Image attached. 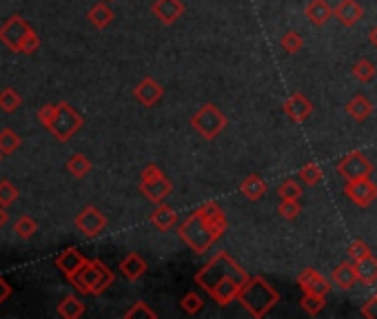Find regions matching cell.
I'll list each match as a JSON object with an SVG mask.
<instances>
[{
    "instance_id": "29",
    "label": "cell",
    "mask_w": 377,
    "mask_h": 319,
    "mask_svg": "<svg viewBox=\"0 0 377 319\" xmlns=\"http://www.w3.org/2000/svg\"><path fill=\"white\" fill-rule=\"evenodd\" d=\"M300 306H302V311L306 315H319L324 311V306H326V298H322V295H313V293H304L302 295V300H300Z\"/></svg>"
},
{
    "instance_id": "32",
    "label": "cell",
    "mask_w": 377,
    "mask_h": 319,
    "mask_svg": "<svg viewBox=\"0 0 377 319\" xmlns=\"http://www.w3.org/2000/svg\"><path fill=\"white\" fill-rule=\"evenodd\" d=\"M20 144H22L20 135L16 131H11V129L0 131V153H3V155H11L14 151H18Z\"/></svg>"
},
{
    "instance_id": "8",
    "label": "cell",
    "mask_w": 377,
    "mask_h": 319,
    "mask_svg": "<svg viewBox=\"0 0 377 319\" xmlns=\"http://www.w3.org/2000/svg\"><path fill=\"white\" fill-rule=\"evenodd\" d=\"M138 189L149 202L162 204L171 196L174 184H171V180L156 164H149V166H144V171L140 173V187Z\"/></svg>"
},
{
    "instance_id": "44",
    "label": "cell",
    "mask_w": 377,
    "mask_h": 319,
    "mask_svg": "<svg viewBox=\"0 0 377 319\" xmlns=\"http://www.w3.org/2000/svg\"><path fill=\"white\" fill-rule=\"evenodd\" d=\"M9 220V215H7V209L5 207H0V226H5Z\"/></svg>"
},
{
    "instance_id": "5",
    "label": "cell",
    "mask_w": 377,
    "mask_h": 319,
    "mask_svg": "<svg viewBox=\"0 0 377 319\" xmlns=\"http://www.w3.org/2000/svg\"><path fill=\"white\" fill-rule=\"evenodd\" d=\"M116 275L111 273V268H107L105 261L100 259H89L87 264L80 268L78 275H74L69 282L74 284V288L83 295H102L105 293Z\"/></svg>"
},
{
    "instance_id": "1",
    "label": "cell",
    "mask_w": 377,
    "mask_h": 319,
    "mask_svg": "<svg viewBox=\"0 0 377 319\" xmlns=\"http://www.w3.org/2000/svg\"><path fill=\"white\" fill-rule=\"evenodd\" d=\"M193 279L218 306H228L237 300L240 291L251 279V275L226 250H218L211 259L204 261Z\"/></svg>"
},
{
    "instance_id": "39",
    "label": "cell",
    "mask_w": 377,
    "mask_h": 319,
    "mask_svg": "<svg viewBox=\"0 0 377 319\" xmlns=\"http://www.w3.org/2000/svg\"><path fill=\"white\" fill-rule=\"evenodd\" d=\"M124 317L127 319H138V317H149V319H156L158 315L149 309V306H146L144 302H135L131 309L124 313Z\"/></svg>"
},
{
    "instance_id": "24",
    "label": "cell",
    "mask_w": 377,
    "mask_h": 319,
    "mask_svg": "<svg viewBox=\"0 0 377 319\" xmlns=\"http://www.w3.org/2000/svg\"><path fill=\"white\" fill-rule=\"evenodd\" d=\"M87 20H89L96 29H107L111 22H113V11H111V7L105 5V3H96L94 7L87 11Z\"/></svg>"
},
{
    "instance_id": "43",
    "label": "cell",
    "mask_w": 377,
    "mask_h": 319,
    "mask_svg": "<svg viewBox=\"0 0 377 319\" xmlns=\"http://www.w3.org/2000/svg\"><path fill=\"white\" fill-rule=\"evenodd\" d=\"M369 42L373 44V47L377 49V25L369 29Z\"/></svg>"
},
{
    "instance_id": "25",
    "label": "cell",
    "mask_w": 377,
    "mask_h": 319,
    "mask_svg": "<svg viewBox=\"0 0 377 319\" xmlns=\"http://www.w3.org/2000/svg\"><path fill=\"white\" fill-rule=\"evenodd\" d=\"M353 264H355L360 282H364V284H375L377 282V257L373 253L367 255V257H362V259H355Z\"/></svg>"
},
{
    "instance_id": "19",
    "label": "cell",
    "mask_w": 377,
    "mask_h": 319,
    "mask_svg": "<svg viewBox=\"0 0 377 319\" xmlns=\"http://www.w3.org/2000/svg\"><path fill=\"white\" fill-rule=\"evenodd\" d=\"M335 18L340 20V25L355 27L364 18V7L358 3V0H342V3L335 7Z\"/></svg>"
},
{
    "instance_id": "41",
    "label": "cell",
    "mask_w": 377,
    "mask_h": 319,
    "mask_svg": "<svg viewBox=\"0 0 377 319\" xmlns=\"http://www.w3.org/2000/svg\"><path fill=\"white\" fill-rule=\"evenodd\" d=\"M53 113H56V105H44V107L38 109V120H40L42 127H49Z\"/></svg>"
},
{
    "instance_id": "3",
    "label": "cell",
    "mask_w": 377,
    "mask_h": 319,
    "mask_svg": "<svg viewBox=\"0 0 377 319\" xmlns=\"http://www.w3.org/2000/svg\"><path fill=\"white\" fill-rule=\"evenodd\" d=\"M237 302L244 306V311L251 317L262 319V317H267L273 311V306L280 302V293L262 275H255L242 286V291L237 295Z\"/></svg>"
},
{
    "instance_id": "23",
    "label": "cell",
    "mask_w": 377,
    "mask_h": 319,
    "mask_svg": "<svg viewBox=\"0 0 377 319\" xmlns=\"http://www.w3.org/2000/svg\"><path fill=\"white\" fill-rule=\"evenodd\" d=\"M146 268H149V264H146V261L138 253H129L127 257H122V261H120V273L129 282L140 279L146 273Z\"/></svg>"
},
{
    "instance_id": "47",
    "label": "cell",
    "mask_w": 377,
    "mask_h": 319,
    "mask_svg": "<svg viewBox=\"0 0 377 319\" xmlns=\"http://www.w3.org/2000/svg\"><path fill=\"white\" fill-rule=\"evenodd\" d=\"M375 300H377V295H375Z\"/></svg>"
},
{
    "instance_id": "15",
    "label": "cell",
    "mask_w": 377,
    "mask_h": 319,
    "mask_svg": "<svg viewBox=\"0 0 377 319\" xmlns=\"http://www.w3.org/2000/svg\"><path fill=\"white\" fill-rule=\"evenodd\" d=\"M151 14L162 22V25L171 27L185 14V3H182V0H156L151 5Z\"/></svg>"
},
{
    "instance_id": "38",
    "label": "cell",
    "mask_w": 377,
    "mask_h": 319,
    "mask_svg": "<svg viewBox=\"0 0 377 319\" xmlns=\"http://www.w3.org/2000/svg\"><path fill=\"white\" fill-rule=\"evenodd\" d=\"M18 200V189L9 180H0V207H11Z\"/></svg>"
},
{
    "instance_id": "2",
    "label": "cell",
    "mask_w": 377,
    "mask_h": 319,
    "mask_svg": "<svg viewBox=\"0 0 377 319\" xmlns=\"http://www.w3.org/2000/svg\"><path fill=\"white\" fill-rule=\"evenodd\" d=\"M226 233V215L218 202H204L178 226V237L193 253L202 255Z\"/></svg>"
},
{
    "instance_id": "40",
    "label": "cell",
    "mask_w": 377,
    "mask_h": 319,
    "mask_svg": "<svg viewBox=\"0 0 377 319\" xmlns=\"http://www.w3.org/2000/svg\"><path fill=\"white\" fill-rule=\"evenodd\" d=\"M346 253H349L351 261H355V259H362V257L371 255V246H369L367 242H362V239H358V242H353V244L349 246Z\"/></svg>"
},
{
    "instance_id": "12",
    "label": "cell",
    "mask_w": 377,
    "mask_h": 319,
    "mask_svg": "<svg viewBox=\"0 0 377 319\" xmlns=\"http://www.w3.org/2000/svg\"><path fill=\"white\" fill-rule=\"evenodd\" d=\"M284 116H287L291 122H295V124H304L308 118L313 116V111H315V107H313V102L308 100L304 94H300V91H295V94H291L289 98H287V102H284Z\"/></svg>"
},
{
    "instance_id": "45",
    "label": "cell",
    "mask_w": 377,
    "mask_h": 319,
    "mask_svg": "<svg viewBox=\"0 0 377 319\" xmlns=\"http://www.w3.org/2000/svg\"><path fill=\"white\" fill-rule=\"evenodd\" d=\"M109 3H113V0H109Z\"/></svg>"
},
{
    "instance_id": "20",
    "label": "cell",
    "mask_w": 377,
    "mask_h": 319,
    "mask_svg": "<svg viewBox=\"0 0 377 319\" xmlns=\"http://www.w3.org/2000/svg\"><path fill=\"white\" fill-rule=\"evenodd\" d=\"M335 16V9L328 5V0H311L306 5V18L311 20V25L324 27L326 22Z\"/></svg>"
},
{
    "instance_id": "30",
    "label": "cell",
    "mask_w": 377,
    "mask_h": 319,
    "mask_svg": "<svg viewBox=\"0 0 377 319\" xmlns=\"http://www.w3.org/2000/svg\"><path fill=\"white\" fill-rule=\"evenodd\" d=\"M20 105H22V98L16 89L7 87V89L0 91V111L3 113H14Z\"/></svg>"
},
{
    "instance_id": "11",
    "label": "cell",
    "mask_w": 377,
    "mask_h": 319,
    "mask_svg": "<svg viewBox=\"0 0 377 319\" xmlns=\"http://www.w3.org/2000/svg\"><path fill=\"white\" fill-rule=\"evenodd\" d=\"M76 229L85 237H98L107 229V215L96 207H85L76 215Z\"/></svg>"
},
{
    "instance_id": "46",
    "label": "cell",
    "mask_w": 377,
    "mask_h": 319,
    "mask_svg": "<svg viewBox=\"0 0 377 319\" xmlns=\"http://www.w3.org/2000/svg\"><path fill=\"white\" fill-rule=\"evenodd\" d=\"M0 157H3V153H0Z\"/></svg>"
},
{
    "instance_id": "28",
    "label": "cell",
    "mask_w": 377,
    "mask_h": 319,
    "mask_svg": "<svg viewBox=\"0 0 377 319\" xmlns=\"http://www.w3.org/2000/svg\"><path fill=\"white\" fill-rule=\"evenodd\" d=\"M351 76L358 80V83H362V85H367V83H371V80L377 76V67L371 62V60H367V58H362V60H358L355 64H353V69H351Z\"/></svg>"
},
{
    "instance_id": "34",
    "label": "cell",
    "mask_w": 377,
    "mask_h": 319,
    "mask_svg": "<svg viewBox=\"0 0 377 319\" xmlns=\"http://www.w3.org/2000/svg\"><path fill=\"white\" fill-rule=\"evenodd\" d=\"M280 47H282L284 51H287V53H298V51L304 47V38H302L295 29H289V31L282 36Z\"/></svg>"
},
{
    "instance_id": "31",
    "label": "cell",
    "mask_w": 377,
    "mask_h": 319,
    "mask_svg": "<svg viewBox=\"0 0 377 319\" xmlns=\"http://www.w3.org/2000/svg\"><path fill=\"white\" fill-rule=\"evenodd\" d=\"M14 233L20 237V239H29L38 233V224L33 218H29V215H20V218L16 220L14 224Z\"/></svg>"
},
{
    "instance_id": "14",
    "label": "cell",
    "mask_w": 377,
    "mask_h": 319,
    "mask_svg": "<svg viewBox=\"0 0 377 319\" xmlns=\"http://www.w3.org/2000/svg\"><path fill=\"white\" fill-rule=\"evenodd\" d=\"M162 96H165L162 85L156 83L151 76L142 78L140 83L135 85V89H133V98L138 100L142 107H153V105H158V102L162 100Z\"/></svg>"
},
{
    "instance_id": "9",
    "label": "cell",
    "mask_w": 377,
    "mask_h": 319,
    "mask_svg": "<svg viewBox=\"0 0 377 319\" xmlns=\"http://www.w3.org/2000/svg\"><path fill=\"white\" fill-rule=\"evenodd\" d=\"M335 169L344 180H360L373 175V162L362 151H351L344 157H340Z\"/></svg>"
},
{
    "instance_id": "17",
    "label": "cell",
    "mask_w": 377,
    "mask_h": 319,
    "mask_svg": "<svg viewBox=\"0 0 377 319\" xmlns=\"http://www.w3.org/2000/svg\"><path fill=\"white\" fill-rule=\"evenodd\" d=\"M149 222H151V226L156 231L167 233L178 224V213H176V209H171L169 204H165V202L156 204V209L149 213Z\"/></svg>"
},
{
    "instance_id": "35",
    "label": "cell",
    "mask_w": 377,
    "mask_h": 319,
    "mask_svg": "<svg viewBox=\"0 0 377 319\" xmlns=\"http://www.w3.org/2000/svg\"><path fill=\"white\" fill-rule=\"evenodd\" d=\"M180 309L185 311L187 315H198L204 309V302H202V298L196 291H189L185 298L180 300Z\"/></svg>"
},
{
    "instance_id": "26",
    "label": "cell",
    "mask_w": 377,
    "mask_h": 319,
    "mask_svg": "<svg viewBox=\"0 0 377 319\" xmlns=\"http://www.w3.org/2000/svg\"><path fill=\"white\" fill-rule=\"evenodd\" d=\"M58 315L65 319H78L85 315V304L76 295H67L65 300H60L58 304Z\"/></svg>"
},
{
    "instance_id": "27",
    "label": "cell",
    "mask_w": 377,
    "mask_h": 319,
    "mask_svg": "<svg viewBox=\"0 0 377 319\" xmlns=\"http://www.w3.org/2000/svg\"><path fill=\"white\" fill-rule=\"evenodd\" d=\"M91 160L83 153H74L69 160H67V171L74 175V178H87L91 173Z\"/></svg>"
},
{
    "instance_id": "37",
    "label": "cell",
    "mask_w": 377,
    "mask_h": 319,
    "mask_svg": "<svg viewBox=\"0 0 377 319\" xmlns=\"http://www.w3.org/2000/svg\"><path fill=\"white\" fill-rule=\"evenodd\" d=\"M278 213L282 215L284 220H298V215L302 213V207H300V200H282L280 207H278Z\"/></svg>"
},
{
    "instance_id": "4",
    "label": "cell",
    "mask_w": 377,
    "mask_h": 319,
    "mask_svg": "<svg viewBox=\"0 0 377 319\" xmlns=\"http://www.w3.org/2000/svg\"><path fill=\"white\" fill-rule=\"evenodd\" d=\"M0 42L7 49L16 53L31 55L40 49V38L38 33L29 27V22L22 16H11L5 20V25L0 27Z\"/></svg>"
},
{
    "instance_id": "10",
    "label": "cell",
    "mask_w": 377,
    "mask_h": 319,
    "mask_svg": "<svg viewBox=\"0 0 377 319\" xmlns=\"http://www.w3.org/2000/svg\"><path fill=\"white\" fill-rule=\"evenodd\" d=\"M344 196L355 204V207L369 209L371 204L377 200V184L371 180V175L360 178V180H346Z\"/></svg>"
},
{
    "instance_id": "16",
    "label": "cell",
    "mask_w": 377,
    "mask_h": 319,
    "mask_svg": "<svg viewBox=\"0 0 377 319\" xmlns=\"http://www.w3.org/2000/svg\"><path fill=\"white\" fill-rule=\"evenodd\" d=\"M53 261H56V268H58L67 279H72L74 275H78L80 268H83L89 259L83 253H80L78 248H65Z\"/></svg>"
},
{
    "instance_id": "33",
    "label": "cell",
    "mask_w": 377,
    "mask_h": 319,
    "mask_svg": "<svg viewBox=\"0 0 377 319\" xmlns=\"http://www.w3.org/2000/svg\"><path fill=\"white\" fill-rule=\"evenodd\" d=\"M300 180L304 182V187H317L322 182V169L315 162H308L300 169Z\"/></svg>"
},
{
    "instance_id": "21",
    "label": "cell",
    "mask_w": 377,
    "mask_h": 319,
    "mask_svg": "<svg viewBox=\"0 0 377 319\" xmlns=\"http://www.w3.org/2000/svg\"><path fill=\"white\" fill-rule=\"evenodd\" d=\"M240 193H242L249 202H260L267 193V182L258 173H251L240 182Z\"/></svg>"
},
{
    "instance_id": "42",
    "label": "cell",
    "mask_w": 377,
    "mask_h": 319,
    "mask_svg": "<svg viewBox=\"0 0 377 319\" xmlns=\"http://www.w3.org/2000/svg\"><path fill=\"white\" fill-rule=\"evenodd\" d=\"M9 295H11V286L5 282V277L0 275V304L7 302V300H9Z\"/></svg>"
},
{
    "instance_id": "22",
    "label": "cell",
    "mask_w": 377,
    "mask_h": 319,
    "mask_svg": "<svg viewBox=\"0 0 377 319\" xmlns=\"http://www.w3.org/2000/svg\"><path fill=\"white\" fill-rule=\"evenodd\" d=\"M346 113H349V118L351 120H355V122H364V120H369V116L373 113V102L367 98V96H362V94H358V96H353L349 102H346Z\"/></svg>"
},
{
    "instance_id": "7",
    "label": "cell",
    "mask_w": 377,
    "mask_h": 319,
    "mask_svg": "<svg viewBox=\"0 0 377 319\" xmlns=\"http://www.w3.org/2000/svg\"><path fill=\"white\" fill-rule=\"evenodd\" d=\"M83 124H85L83 116H80L72 105L60 102V105H56V113H53V118H51L47 129L60 142H67V140H72L80 129H83Z\"/></svg>"
},
{
    "instance_id": "13",
    "label": "cell",
    "mask_w": 377,
    "mask_h": 319,
    "mask_svg": "<svg viewBox=\"0 0 377 319\" xmlns=\"http://www.w3.org/2000/svg\"><path fill=\"white\" fill-rule=\"evenodd\" d=\"M298 286L302 288V293H313V295H326L333 291V282H328L322 273H317L315 268H304L298 275Z\"/></svg>"
},
{
    "instance_id": "18",
    "label": "cell",
    "mask_w": 377,
    "mask_h": 319,
    "mask_svg": "<svg viewBox=\"0 0 377 319\" xmlns=\"http://www.w3.org/2000/svg\"><path fill=\"white\" fill-rule=\"evenodd\" d=\"M330 282H333V286L342 291H351L360 282L355 264H353V261H340V264L330 270Z\"/></svg>"
},
{
    "instance_id": "36",
    "label": "cell",
    "mask_w": 377,
    "mask_h": 319,
    "mask_svg": "<svg viewBox=\"0 0 377 319\" xmlns=\"http://www.w3.org/2000/svg\"><path fill=\"white\" fill-rule=\"evenodd\" d=\"M278 196L282 200H300L302 198V184L298 180H284L278 187Z\"/></svg>"
},
{
    "instance_id": "6",
    "label": "cell",
    "mask_w": 377,
    "mask_h": 319,
    "mask_svg": "<svg viewBox=\"0 0 377 319\" xmlns=\"http://www.w3.org/2000/svg\"><path fill=\"white\" fill-rule=\"evenodd\" d=\"M191 127L200 135V138L211 142V140L218 138V135L224 133V129L228 127V120L220 111V107H215L213 102H207V105H202L191 116Z\"/></svg>"
}]
</instances>
